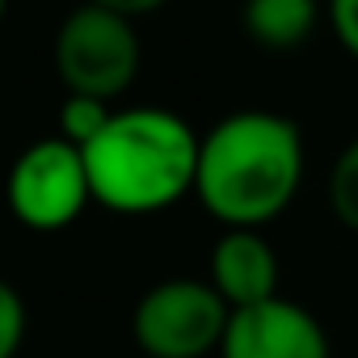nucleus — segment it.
Here are the masks:
<instances>
[{
    "instance_id": "nucleus-1",
    "label": "nucleus",
    "mask_w": 358,
    "mask_h": 358,
    "mask_svg": "<svg viewBox=\"0 0 358 358\" xmlns=\"http://www.w3.org/2000/svg\"><path fill=\"white\" fill-rule=\"evenodd\" d=\"M303 135L287 114L236 110L224 114L199 148L194 199L224 228L274 224L303 186Z\"/></svg>"
},
{
    "instance_id": "nucleus-2",
    "label": "nucleus",
    "mask_w": 358,
    "mask_h": 358,
    "mask_svg": "<svg viewBox=\"0 0 358 358\" xmlns=\"http://www.w3.org/2000/svg\"><path fill=\"white\" fill-rule=\"evenodd\" d=\"M203 135L160 106L114 110L110 127L85 148L93 203L118 215H152L194 194Z\"/></svg>"
},
{
    "instance_id": "nucleus-3",
    "label": "nucleus",
    "mask_w": 358,
    "mask_h": 358,
    "mask_svg": "<svg viewBox=\"0 0 358 358\" xmlns=\"http://www.w3.org/2000/svg\"><path fill=\"white\" fill-rule=\"evenodd\" d=\"M139 34L135 22L85 0L55 30V72L68 93H85L97 101L122 97L139 76Z\"/></svg>"
},
{
    "instance_id": "nucleus-4",
    "label": "nucleus",
    "mask_w": 358,
    "mask_h": 358,
    "mask_svg": "<svg viewBox=\"0 0 358 358\" xmlns=\"http://www.w3.org/2000/svg\"><path fill=\"white\" fill-rule=\"evenodd\" d=\"M232 308L207 278H164L148 287L131 316V337L148 358L220 354Z\"/></svg>"
},
{
    "instance_id": "nucleus-5",
    "label": "nucleus",
    "mask_w": 358,
    "mask_h": 358,
    "mask_svg": "<svg viewBox=\"0 0 358 358\" xmlns=\"http://www.w3.org/2000/svg\"><path fill=\"white\" fill-rule=\"evenodd\" d=\"M5 199H9V211L17 215V224H26L34 232L68 228L93 199L85 152L59 135L30 143L9 169Z\"/></svg>"
},
{
    "instance_id": "nucleus-6",
    "label": "nucleus",
    "mask_w": 358,
    "mask_h": 358,
    "mask_svg": "<svg viewBox=\"0 0 358 358\" xmlns=\"http://www.w3.org/2000/svg\"><path fill=\"white\" fill-rule=\"evenodd\" d=\"M220 358H333V350L316 312L274 295L232 312Z\"/></svg>"
},
{
    "instance_id": "nucleus-7",
    "label": "nucleus",
    "mask_w": 358,
    "mask_h": 358,
    "mask_svg": "<svg viewBox=\"0 0 358 358\" xmlns=\"http://www.w3.org/2000/svg\"><path fill=\"white\" fill-rule=\"evenodd\" d=\"M278 253L266 241L262 228H224L211 249V274L207 282L224 295L232 312L266 303L278 295Z\"/></svg>"
},
{
    "instance_id": "nucleus-8",
    "label": "nucleus",
    "mask_w": 358,
    "mask_h": 358,
    "mask_svg": "<svg viewBox=\"0 0 358 358\" xmlns=\"http://www.w3.org/2000/svg\"><path fill=\"white\" fill-rule=\"evenodd\" d=\"M241 26L253 47L270 55H291L316 34L320 0H245Z\"/></svg>"
},
{
    "instance_id": "nucleus-9",
    "label": "nucleus",
    "mask_w": 358,
    "mask_h": 358,
    "mask_svg": "<svg viewBox=\"0 0 358 358\" xmlns=\"http://www.w3.org/2000/svg\"><path fill=\"white\" fill-rule=\"evenodd\" d=\"M324 199H329L333 220L345 232H358V135L333 156L329 177H324Z\"/></svg>"
},
{
    "instance_id": "nucleus-10",
    "label": "nucleus",
    "mask_w": 358,
    "mask_h": 358,
    "mask_svg": "<svg viewBox=\"0 0 358 358\" xmlns=\"http://www.w3.org/2000/svg\"><path fill=\"white\" fill-rule=\"evenodd\" d=\"M114 110L110 101H97V97H85V93H68L64 106H59V139H68L72 148H89L106 127H110Z\"/></svg>"
},
{
    "instance_id": "nucleus-11",
    "label": "nucleus",
    "mask_w": 358,
    "mask_h": 358,
    "mask_svg": "<svg viewBox=\"0 0 358 358\" xmlns=\"http://www.w3.org/2000/svg\"><path fill=\"white\" fill-rule=\"evenodd\" d=\"M22 341H26V303L0 278V358H17Z\"/></svg>"
},
{
    "instance_id": "nucleus-12",
    "label": "nucleus",
    "mask_w": 358,
    "mask_h": 358,
    "mask_svg": "<svg viewBox=\"0 0 358 358\" xmlns=\"http://www.w3.org/2000/svg\"><path fill=\"white\" fill-rule=\"evenodd\" d=\"M324 22L341 51L358 64V0H324Z\"/></svg>"
},
{
    "instance_id": "nucleus-13",
    "label": "nucleus",
    "mask_w": 358,
    "mask_h": 358,
    "mask_svg": "<svg viewBox=\"0 0 358 358\" xmlns=\"http://www.w3.org/2000/svg\"><path fill=\"white\" fill-rule=\"evenodd\" d=\"M93 5H106V9H114V13H122V17H143V13H156V9H164L169 0H93Z\"/></svg>"
},
{
    "instance_id": "nucleus-14",
    "label": "nucleus",
    "mask_w": 358,
    "mask_h": 358,
    "mask_svg": "<svg viewBox=\"0 0 358 358\" xmlns=\"http://www.w3.org/2000/svg\"><path fill=\"white\" fill-rule=\"evenodd\" d=\"M5 9H9V0H0V22H5Z\"/></svg>"
}]
</instances>
